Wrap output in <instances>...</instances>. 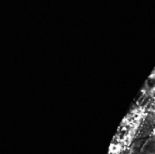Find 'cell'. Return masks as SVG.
<instances>
[{
  "label": "cell",
  "instance_id": "cell-1",
  "mask_svg": "<svg viewBox=\"0 0 155 154\" xmlns=\"http://www.w3.org/2000/svg\"><path fill=\"white\" fill-rule=\"evenodd\" d=\"M151 95H152V97H153V99L155 101V87L152 90V93H151Z\"/></svg>",
  "mask_w": 155,
  "mask_h": 154
}]
</instances>
